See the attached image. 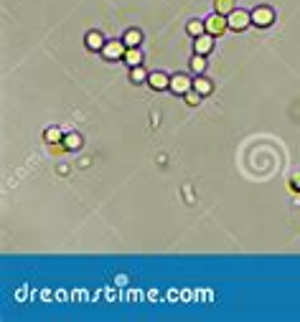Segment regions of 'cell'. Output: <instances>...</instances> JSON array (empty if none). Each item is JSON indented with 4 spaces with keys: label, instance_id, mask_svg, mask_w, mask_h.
<instances>
[{
    "label": "cell",
    "instance_id": "6",
    "mask_svg": "<svg viewBox=\"0 0 300 322\" xmlns=\"http://www.w3.org/2000/svg\"><path fill=\"white\" fill-rule=\"evenodd\" d=\"M147 87L153 92H163V89H171V76H166L163 71H156L147 76Z\"/></svg>",
    "mask_w": 300,
    "mask_h": 322
},
{
    "label": "cell",
    "instance_id": "15",
    "mask_svg": "<svg viewBox=\"0 0 300 322\" xmlns=\"http://www.w3.org/2000/svg\"><path fill=\"white\" fill-rule=\"evenodd\" d=\"M44 140H46L49 145H59V142H64V135H61L59 127H49V130L44 132Z\"/></svg>",
    "mask_w": 300,
    "mask_h": 322
},
{
    "label": "cell",
    "instance_id": "1",
    "mask_svg": "<svg viewBox=\"0 0 300 322\" xmlns=\"http://www.w3.org/2000/svg\"><path fill=\"white\" fill-rule=\"evenodd\" d=\"M204 23H206V33H209V36H214V38H219L224 31L229 28L227 16H221V13H216V11H214V16H209Z\"/></svg>",
    "mask_w": 300,
    "mask_h": 322
},
{
    "label": "cell",
    "instance_id": "3",
    "mask_svg": "<svg viewBox=\"0 0 300 322\" xmlns=\"http://www.w3.org/2000/svg\"><path fill=\"white\" fill-rule=\"evenodd\" d=\"M125 51H127V46L122 41H107L102 49V56L107 61H117V59H125Z\"/></svg>",
    "mask_w": 300,
    "mask_h": 322
},
{
    "label": "cell",
    "instance_id": "17",
    "mask_svg": "<svg viewBox=\"0 0 300 322\" xmlns=\"http://www.w3.org/2000/svg\"><path fill=\"white\" fill-rule=\"evenodd\" d=\"M191 71H194V74H204V71H206V59L199 56V54H194V59H191Z\"/></svg>",
    "mask_w": 300,
    "mask_h": 322
},
{
    "label": "cell",
    "instance_id": "18",
    "mask_svg": "<svg viewBox=\"0 0 300 322\" xmlns=\"http://www.w3.org/2000/svg\"><path fill=\"white\" fill-rule=\"evenodd\" d=\"M183 97H186V104H189V107H199V104H201V94H199L196 89H189Z\"/></svg>",
    "mask_w": 300,
    "mask_h": 322
},
{
    "label": "cell",
    "instance_id": "16",
    "mask_svg": "<svg viewBox=\"0 0 300 322\" xmlns=\"http://www.w3.org/2000/svg\"><path fill=\"white\" fill-rule=\"evenodd\" d=\"M64 145H66V150H79V147H82V137H79L77 132L64 135Z\"/></svg>",
    "mask_w": 300,
    "mask_h": 322
},
{
    "label": "cell",
    "instance_id": "2",
    "mask_svg": "<svg viewBox=\"0 0 300 322\" xmlns=\"http://www.w3.org/2000/svg\"><path fill=\"white\" fill-rule=\"evenodd\" d=\"M272 21H275V13L267 6H259V8L252 11V23L257 28H267V26H272Z\"/></svg>",
    "mask_w": 300,
    "mask_h": 322
},
{
    "label": "cell",
    "instance_id": "7",
    "mask_svg": "<svg viewBox=\"0 0 300 322\" xmlns=\"http://www.w3.org/2000/svg\"><path fill=\"white\" fill-rule=\"evenodd\" d=\"M211 49H214V36H209V33L199 36L196 41H194V54H199V56L211 54Z\"/></svg>",
    "mask_w": 300,
    "mask_h": 322
},
{
    "label": "cell",
    "instance_id": "11",
    "mask_svg": "<svg viewBox=\"0 0 300 322\" xmlns=\"http://www.w3.org/2000/svg\"><path fill=\"white\" fill-rule=\"evenodd\" d=\"M194 89H196L201 97H206V94H211V89H214V87H211V82H209L206 76H201V74H199V76L194 79Z\"/></svg>",
    "mask_w": 300,
    "mask_h": 322
},
{
    "label": "cell",
    "instance_id": "14",
    "mask_svg": "<svg viewBox=\"0 0 300 322\" xmlns=\"http://www.w3.org/2000/svg\"><path fill=\"white\" fill-rule=\"evenodd\" d=\"M186 31H189V36H191V38H199V36H204V33H206V23H204V21H189Z\"/></svg>",
    "mask_w": 300,
    "mask_h": 322
},
{
    "label": "cell",
    "instance_id": "9",
    "mask_svg": "<svg viewBox=\"0 0 300 322\" xmlns=\"http://www.w3.org/2000/svg\"><path fill=\"white\" fill-rule=\"evenodd\" d=\"M122 44H125L127 49H135V46H140V44H142V33H140L137 28H130V31L122 36Z\"/></svg>",
    "mask_w": 300,
    "mask_h": 322
},
{
    "label": "cell",
    "instance_id": "5",
    "mask_svg": "<svg viewBox=\"0 0 300 322\" xmlns=\"http://www.w3.org/2000/svg\"><path fill=\"white\" fill-rule=\"evenodd\" d=\"M189 89H194V82L186 74H176V76H171V92L173 94H186Z\"/></svg>",
    "mask_w": 300,
    "mask_h": 322
},
{
    "label": "cell",
    "instance_id": "12",
    "mask_svg": "<svg viewBox=\"0 0 300 322\" xmlns=\"http://www.w3.org/2000/svg\"><path fill=\"white\" fill-rule=\"evenodd\" d=\"M125 64H127L130 69H132V66H142V54H140V49H137V46L125 51Z\"/></svg>",
    "mask_w": 300,
    "mask_h": 322
},
{
    "label": "cell",
    "instance_id": "13",
    "mask_svg": "<svg viewBox=\"0 0 300 322\" xmlns=\"http://www.w3.org/2000/svg\"><path fill=\"white\" fill-rule=\"evenodd\" d=\"M147 76H150V74H147L142 66H132V69H130V82H132V84H145Z\"/></svg>",
    "mask_w": 300,
    "mask_h": 322
},
{
    "label": "cell",
    "instance_id": "8",
    "mask_svg": "<svg viewBox=\"0 0 300 322\" xmlns=\"http://www.w3.org/2000/svg\"><path fill=\"white\" fill-rule=\"evenodd\" d=\"M84 44H87V49H89V51H102L107 41L102 38V33H99V31H89V33L84 36Z\"/></svg>",
    "mask_w": 300,
    "mask_h": 322
},
{
    "label": "cell",
    "instance_id": "10",
    "mask_svg": "<svg viewBox=\"0 0 300 322\" xmlns=\"http://www.w3.org/2000/svg\"><path fill=\"white\" fill-rule=\"evenodd\" d=\"M214 11L221 13V16H229V13L237 11V3L234 0H214Z\"/></svg>",
    "mask_w": 300,
    "mask_h": 322
},
{
    "label": "cell",
    "instance_id": "4",
    "mask_svg": "<svg viewBox=\"0 0 300 322\" xmlns=\"http://www.w3.org/2000/svg\"><path fill=\"white\" fill-rule=\"evenodd\" d=\"M227 21H229V28H232V31H244V28H249V23H252V13H247V11H234V13L227 16Z\"/></svg>",
    "mask_w": 300,
    "mask_h": 322
},
{
    "label": "cell",
    "instance_id": "19",
    "mask_svg": "<svg viewBox=\"0 0 300 322\" xmlns=\"http://www.w3.org/2000/svg\"><path fill=\"white\" fill-rule=\"evenodd\" d=\"M290 188H292V190H297V193H300V173H297V175H292V178H290Z\"/></svg>",
    "mask_w": 300,
    "mask_h": 322
}]
</instances>
